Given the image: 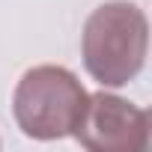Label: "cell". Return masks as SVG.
Returning a JSON list of instances; mask_svg holds the SVG:
<instances>
[{"mask_svg": "<svg viewBox=\"0 0 152 152\" xmlns=\"http://www.w3.org/2000/svg\"><path fill=\"white\" fill-rule=\"evenodd\" d=\"M90 93L66 66H33L21 75L12 93V116L33 140L72 137L87 110Z\"/></svg>", "mask_w": 152, "mask_h": 152, "instance_id": "obj_2", "label": "cell"}, {"mask_svg": "<svg viewBox=\"0 0 152 152\" xmlns=\"http://www.w3.org/2000/svg\"><path fill=\"white\" fill-rule=\"evenodd\" d=\"M149 21L128 0H110L90 12L81 33V57L90 78L104 90L128 87L146 66Z\"/></svg>", "mask_w": 152, "mask_h": 152, "instance_id": "obj_1", "label": "cell"}, {"mask_svg": "<svg viewBox=\"0 0 152 152\" xmlns=\"http://www.w3.org/2000/svg\"><path fill=\"white\" fill-rule=\"evenodd\" d=\"M90 152H143L149 146V113L113 93H96L72 131Z\"/></svg>", "mask_w": 152, "mask_h": 152, "instance_id": "obj_3", "label": "cell"}]
</instances>
